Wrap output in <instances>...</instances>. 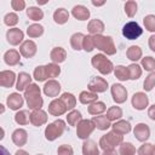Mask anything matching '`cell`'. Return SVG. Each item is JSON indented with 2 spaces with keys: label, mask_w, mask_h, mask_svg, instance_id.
I'll use <instances>...</instances> for the list:
<instances>
[{
  "label": "cell",
  "mask_w": 155,
  "mask_h": 155,
  "mask_svg": "<svg viewBox=\"0 0 155 155\" xmlns=\"http://www.w3.org/2000/svg\"><path fill=\"white\" fill-rule=\"evenodd\" d=\"M24 99L27 102V105L31 110L41 109L44 105V99L41 97V90L38 84L31 82L25 90H24Z\"/></svg>",
  "instance_id": "6da1fadb"
},
{
  "label": "cell",
  "mask_w": 155,
  "mask_h": 155,
  "mask_svg": "<svg viewBox=\"0 0 155 155\" xmlns=\"http://www.w3.org/2000/svg\"><path fill=\"white\" fill-rule=\"evenodd\" d=\"M96 48L105 53L107 56H114L116 53V46L114 44V40L109 35H93Z\"/></svg>",
  "instance_id": "7a4b0ae2"
},
{
  "label": "cell",
  "mask_w": 155,
  "mask_h": 155,
  "mask_svg": "<svg viewBox=\"0 0 155 155\" xmlns=\"http://www.w3.org/2000/svg\"><path fill=\"white\" fill-rule=\"evenodd\" d=\"M91 64L93 68H96L102 75H108L114 71V64L110 59L107 58L103 53H97L91 58Z\"/></svg>",
  "instance_id": "3957f363"
},
{
  "label": "cell",
  "mask_w": 155,
  "mask_h": 155,
  "mask_svg": "<svg viewBox=\"0 0 155 155\" xmlns=\"http://www.w3.org/2000/svg\"><path fill=\"white\" fill-rule=\"evenodd\" d=\"M67 126H65V121L62 120V119H57L54 120L53 122L48 124L45 128V138L48 140V142H53L56 140L57 138H59L64 131H65Z\"/></svg>",
  "instance_id": "277c9868"
},
{
  "label": "cell",
  "mask_w": 155,
  "mask_h": 155,
  "mask_svg": "<svg viewBox=\"0 0 155 155\" xmlns=\"http://www.w3.org/2000/svg\"><path fill=\"white\" fill-rule=\"evenodd\" d=\"M122 142H124V136L117 134V133L110 131V132H107L104 136L101 137L98 145H99V148L104 151V150L115 149V147L120 145Z\"/></svg>",
  "instance_id": "5b68a950"
},
{
  "label": "cell",
  "mask_w": 155,
  "mask_h": 155,
  "mask_svg": "<svg viewBox=\"0 0 155 155\" xmlns=\"http://www.w3.org/2000/svg\"><path fill=\"white\" fill-rule=\"evenodd\" d=\"M94 130H96V126L92 120L82 119L79 122V125L76 126V136H78V138L86 140V139H88V137L92 134V132Z\"/></svg>",
  "instance_id": "8992f818"
},
{
  "label": "cell",
  "mask_w": 155,
  "mask_h": 155,
  "mask_svg": "<svg viewBox=\"0 0 155 155\" xmlns=\"http://www.w3.org/2000/svg\"><path fill=\"white\" fill-rule=\"evenodd\" d=\"M143 34V29L140 28V25L134 22V21H130L127 22L124 27H122V35L127 39V40H136L138 39L140 35Z\"/></svg>",
  "instance_id": "52a82bcc"
},
{
  "label": "cell",
  "mask_w": 155,
  "mask_h": 155,
  "mask_svg": "<svg viewBox=\"0 0 155 155\" xmlns=\"http://www.w3.org/2000/svg\"><path fill=\"white\" fill-rule=\"evenodd\" d=\"M110 93H111L113 101L116 104H122L127 99V90L121 84H113L110 87Z\"/></svg>",
  "instance_id": "ba28073f"
},
{
  "label": "cell",
  "mask_w": 155,
  "mask_h": 155,
  "mask_svg": "<svg viewBox=\"0 0 155 155\" xmlns=\"http://www.w3.org/2000/svg\"><path fill=\"white\" fill-rule=\"evenodd\" d=\"M87 88H88V91H91L93 93H97V94L103 93L108 88V81L102 76H94L87 84Z\"/></svg>",
  "instance_id": "9c48e42d"
},
{
  "label": "cell",
  "mask_w": 155,
  "mask_h": 155,
  "mask_svg": "<svg viewBox=\"0 0 155 155\" xmlns=\"http://www.w3.org/2000/svg\"><path fill=\"white\" fill-rule=\"evenodd\" d=\"M47 110H48V114H51L52 116H62L63 114L67 113L68 109L61 98H53L50 102Z\"/></svg>",
  "instance_id": "30bf717a"
},
{
  "label": "cell",
  "mask_w": 155,
  "mask_h": 155,
  "mask_svg": "<svg viewBox=\"0 0 155 155\" xmlns=\"http://www.w3.org/2000/svg\"><path fill=\"white\" fill-rule=\"evenodd\" d=\"M131 104L136 110H144L149 105V98L145 92H136L131 98Z\"/></svg>",
  "instance_id": "8fae6325"
},
{
  "label": "cell",
  "mask_w": 155,
  "mask_h": 155,
  "mask_svg": "<svg viewBox=\"0 0 155 155\" xmlns=\"http://www.w3.org/2000/svg\"><path fill=\"white\" fill-rule=\"evenodd\" d=\"M133 134H134L137 140H139L142 143H145L150 138V127L144 122H139L134 126Z\"/></svg>",
  "instance_id": "7c38bea8"
},
{
  "label": "cell",
  "mask_w": 155,
  "mask_h": 155,
  "mask_svg": "<svg viewBox=\"0 0 155 155\" xmlns=\"http://www.w3.org/2000/svg\"><path fill=\"white\" fill-rule=\"evenodd\" d=\"M38 46L33 40H24L19 45V53L24 58H33L36 54Z\"/></svg>",
  "instance_id": "4fadbf2b"
},
{
  "label": "cell",
  "mask_w": 155,
  "mask_h": 155,
  "mask_svg": "<svg viewBox=\"0 0 155 155\" xmlns=\"http://www.w3.org/2000/svg\"><path fill=\"white\" fill-rule=\"evenodd\" d=\"M6 39L7 42L12 46H17L23 42L24 39V33L19 28H11L6 31Z\"/></svg>",
  "instance_id": "5bb4252c"
},
{
  "label": "cell",
  "mask_w": 155,
  "mask_h": 155,
  "mask_svg": "<svg viewBox=\"0 0 155 155\" xmlns=\"http://www.w3.org/2000/svg\"><path fill=\"white\" fill-rule=\"evenodd\" d=\"M61 88H62V87H61V84H59L57 80L52 79V80H47V81L45 82V85H44V87H42V91H44L45 96L54 98V97H57V96L59 94Z\"/></svg>",
  "instance_id": "9a60e30c"
},
{
  "label": "cell",
  "mask_w": 155,
  "mask_h": 155,
  "mask_svg": "<svg viewBox=\"0 0 155 155\" xmlns=\"http://www.w3.org/2000/svg\"><path fill=\"white\" fill-rule=\"evenodd\" d=\"M47 113L42 109H36L30 113V124L35 127H40L47 122Z\"/></svg>",
  "instance_id": "2e32d148"
},
{
  "label": "cell",
  "mask_w": 155,
  "mask_h": 155,
  "mask_svg": "<svg viewBox=\"0 0 155 155\" xmlns=\"http://www.w3.org/2000/svg\"><path fill=\"white\" fill-rule=\"evenodd\" d=\"M17 82V76L13 70H1L0 71V85L2 87H13Z\"/></svg>",
  "instance_id": "e0dca14e"
},
{
  "label": "cell",
  "mask_w": 155,
  "mask_h": 155,
  "mask_svg": "<svg viewBox=\"0 0 155 155\" xmlns=\"http://www.w3.org/2000/svg\"><path fill=\"white\" fill-rule=\"evenodd\" d=\"M6 104L11 110H21L24 104V97L21 96L18 92H13L6 98Z\"/></svg>",
  "instance_id": "ac0fdd59"
},
{
  "label": "cell",
  "mask_w": 155,
  "mask_h": 155,
  "mask_svg": "<svg viewBox=\"0 0 155 155\" xmlns=\"http://www.w3.org/2000/svg\"><path fill=\"white\" fill-rule=\"evenodd\" d=\"M131 128H132V127H131L130 121L122 120V119L115 121V122L111 125V131L115 132V133H117V134H121V136L130 133V132H131Z\"/></svg>",
  "instance_id": "d6986e66"
},
{
  "label": "cell",
  "mask_w": 155,
  "mask_h": 155,
  "mask_svg": "<svg viewBox=\"0 0 155 155\" xmlns=\"http://www.w3.org/2000/svg\"><path fill=\"white\" fill-rule=\"evenodd\" d=\"M11 139H12L15 145L23 147V145H25V143L28 140V132L24 128H17V130H15L12 132Z\"/></svg>",
  "instance_id": "ffe728a7"
},
{
  "label": "cell",
  "mask_w": 155,
  "mask_h": 155,
  "mask_svg": "<svg viewBox=\"0 0 155 155\" xmlns=\"http://www.w3.org/2000/svg\"><path fill=\"white\" fill-rule=\"evenodd\" d=\"M105 29V25L103 23V21L94 18L91 19L87 24V31L90 33V35H101Z\"/></svg>",
  "instance_id": "44dd1931"
},
{
  "label": "cell",
  "mask_w": 155,
  "mask_h": 155,
  "mask_svg": "<svg viewBox=\"0 0 155 155\" xmlns=\"http://www.w3.org/2000/svg\"><path fill=\"white\" fill-rule=\"evenodd\" d=\"M31 79H33V78H31L28 73H25V71H21V73L17 75L16 90H17L18 92H21V91L24 92V90L31 84Z\"/></svg>",
  "instance_id": "7402d4cb"
},
{
  "label": "cell",
  "mask_w": 155,
  "mask_h": 155,
  "mask_svg": "<svg viewBox=\"0 0 155 155\" xmlns=\"http://www.w3.org/2000/svg\"><path fill=\"white\" fill-rule=\"evenodd\" d=\"M71 15L75 19L79 21H87L90 18V10L84 5H75L71 8Z\"/></svg>",
  "instance_id": "603a6c76"
},
{
  "label": "cell",
  "mask_w": 155,
  "mask_h": 155,
  "mask_svg": "<svg viewBox=\"0 0 155 155\" xmlns=\"http://www.w3.org/2000/svg\"><path fill=\"white\" fill-rule=\"evenodd\" d=\"M4 62L10 65V67H13V65H17L19 62H21V53L17 51V50H7L5 53H4Z\"/></svg>",
  "instance_id": "cb8c5ba5"
},
{
  "label": "cell",
  "mask_w": 155,
  "mask_h": 155,
  "mask_svg": "<svg viewBox=\"0 0 155 155\" xmlns=\"http://www.w3.org/2000/svg\"><path fill=\"white\" fill-rule=\"evenodd\" d=\"M50 58L52 61V63H56V64H61L65 61L67 58V51L63 48V47H53L50 52Z\"/></svg>",
  "instance_id": "d4e9b609"
},
{
  "label": "cell",
  "mask_w": 155,
  "mask_h": 155,
  "mask_svg": "<svg viewBox=\"0 0 155 155\" xmlns=\"http://www.w3.org/2000/svg\"><path fill=\"white\" fill-rule=\"evenodd\" d=\"M82 155H101L98 144L92 139H86L82 143Z\"/></svg>",
  "instance_id": "484cf974"
},
{
  "label": "cell",
  "mask_w": 155,
  "mask_h": 155,
  "mask_svg": "<svg viewBox=\"0 0 155 155\" xmlns=\"http://www.w3.org/2000/svg\"><path fill=\"white\" fill-rule=\"evenodd\" d=\"M97 101H98V94L97 93H93L91 91H82L79 94V102L81 104L91 105V104H93Z\"/></svg>",
  "instance_id": "4316f807"
},
{
  "label": "cell",
  "mask_w": 155,
  "mask_h": 155,
  "mask_svg": "<svg viewBox=\"0 0 155 155\" xmlns=\"http://www.w3.org/2000/svg\"><path fill=\"white\" fill-rule=\"evenodd\" d=\"M91 120L93 121L97 130L107 131L109 127H111V124H110V121L108 120V117L105 115H97V116H93Z\"/></svg>",
  "instance_id": "83f0119b"
},
{
  "label": "cell",
  "mask_w": 155,
  "mask_h": 155,
  "mask_svg": "<svg viewBox=\"0 0 155 155\" xmlns=\"http://www.w3.org/2000/svg\"><path fill=\"white\" fill-rule=\"evenodd\" d=\"M142 56H143V51H142V48H140L139 46H137V45L130 46V47L127 48V51H126V57H127L130 61H132L133 63H136L137 61L142 59Z\"/></svg>",
  "instance_id": "f1b7e54d"
},
{
  "label": "cell",
  "mask_w": 155,
  "mask_h": 155,
  "mask_svg": "<svg viewBox=\"0 0 155 155\" xmlns=\"http://www.w3.org/2000/svg\"><path fill=\"white\" fill-rule=\"evenodd\" d=\"M68 19H69L68 10H65L63 7H59V8H57L53 12V21H54V23L62 25V24H65L68 22Z\"/></svg>",
  "instance_id": "f546056e"
},
{
  "label": "cell",
  "mask_w": 155,
  "mask_h": 155,
  "mask_svg": "<svg viewBox=\"0 0 155 155\" xmlns=\"http://www.w3.org/2000/svg\"><path fill=\"white\" fill-rule=\"evenodd\" d=\"M107 110V105L104 102H101V101H97L94 102L93 104L88 105L87 107V111L90 115H93V116H97V115H103V113Z\"/></svg>",
  "instance_id": "4dcf8cb0"
},
{
  "label": "cell",
  "mask_w": 155,
  "mask_h": 155,
  "mask_svg": "<svg viewBox=\"0 0 155 155\" xmlns=\"http://www.w3.org/2000/svg\"><path fill=\"white\" fill-rule=\"evenodd\" d=\"M44 25L39 24V23H33L27 28V35L30 39H35V38H40L44 34Z\"/></svg>",
  "instance_id": "1f68e13d"
},
{
  "label": "cell",
  "mask_w": 155,
  "mask_h": 155,
  "mask_svg": "<svg viewBox=\"0 0 155 155\" xmlns=\"http://www.w3.org/2000/svg\"><path fill=\"white\" fill-rule=\"evenodd\" d=\"M122 109L120 108V107H117V105H113V107H110V108H108L107 109V117H108V120L111 122V121H117V120H120L121 117H122Z\"/></svg>",
  "instance_id": "d6a6232c"
},
{
  "label": "cell",
  "mask_w": 155,
  "mask_h": 155,
  "mask_svg": "<svg viewBox=\"0 0 155 155\" xmlns=\"http://www.w3.org/2000/svg\"><path fill=\"white\" fill-rule=\"evenodd\" d=\"M27 16H28L29 19H31L34 22H38V21H41L44 18V11L40 7L29 6L27 8Z\"/></svg>",
  "instance_id": "836d02e7"
},
{
  "label": "cell",
  "mask_w": 155,
  "mask_h": 155,
  "mask_svg": "<svg viewBox=\"0 0 155 155\" xmlns=\"http://www.w3.org/2000/svg\"><path fill=\"white\" fill-rule=\"evenodd\" d=\"M84 38H85V34H82V33H74L70 36V46H71V48L75 50V51L82 50Z\"/></svg>",
  "instance_id": "e575fe53"
},
{
  "label": "cell",
  "mask_w": 155,
  "mask_h": 155,
  "mask_svg": "<svg viewBox=\"0 0 155 155\" xmlns=\"http://www.w3.org/2000/svg\"><path fill=\"white\" fill-rule=\"evenodd\" d=\"M15 121L19 126L28 125L30 122V113L28 110H18L15 115Z\"/></svg>",
  "instance_id": "d590c367"
},
{
  "label": "cell",
  "mask_w": 155,
  "mask_h": 155,
  "mask_svg": "<svg viewBox=\"0 0 155 155\" xmlns=\"http://www.w3.org/2000/svg\"><path fill=\"white\" fill-rule=\"evenodd\" d=\"M81 120H82V115H81V113H80L79 110H76V109L70 110V111L68 113V115H67V122H68L69 126H78Z\"/></svg>",
  "instance_id": "8d00e7d4"
},
{
  "label": "cell",
  "mask_w": 155,
  "mask_h": 155,
  "mask_svg": "<svg viewBox=\"0 0 155 155\" xmlns=\"http://www.w3.org/2000/svg\"><path fill=\"white\" fill-rule=\"evenodd\" d=\"M114 75L117 80L120 81H127L130 80V74H128V69L125 65H116L114 68Z\"/></svg>",
  "instance_id": "74e56055"
},
{
  "label": "cell",
  "mask_w": 155,
  "mask_h": 155,
  "mask_svg": "<svg viewBox=\"0 0 155 155\" xmlns=\"http://www.w3.org/2000/svg\"><path fill=\"white\" fill-rule=\"evenodd\" d=\"M59 98L63 101V103L65 104L68 110H73L75 108V105H76V97L73 93L64 92V93H62V96Z\"/></svg>",
  "instance_id": "f35d334b"
},
{
  "label": "cell",
  "mask_w": 155,
  "mask_h": 155,
  "mask_svg": "<svg viewBox=\"0 0 155 155\" xmlns=\"http://www.w3.org/2000/svg\"><path fill=\"white\" fill-rule=\"evenodd\" d=\"M119 155H136V148L131 142H122L119 145Z\"/></svg>",
  "instance_id": "ab89813d"
},
{
  "label": "cell",
  "mask_w": 155,
  "mask_h": 155,
  "mask_svg": "<svg viewBox=\"0 0 155 155\" xmlns=\"http://www.w3.org/2000/svg\"><path fill=\"white\" fill-rule=\"evenodd\" d=\"M46 68V74H47V78L50 80L57 78L59 74H61V67L59 64H56V63H48L45 65Z\"/></svg>",
  "instance_id": "60d3db41"
},
{
  "label": "cell",
  "mask_w": 155,
  "mask_h": 155,
  "mask_svg": "<svg viewBox=\"0 0 155 155\" xmlns=\"http://www.w3.org/2000/svg\"><path fill=\"white\" fill-rule=\"evenodd\" d=\"M128 74H130V80H138L142 75V67L137 63H131L128 67Z\"/></svg>",
  "instance_id": "b9f144b4"
},
{
  "label": "cell",
  "mask_w": 155,
  "mask_h": 155,
  "mask_svg": "<svg viewBox=\"0 0 155 155\" xmlns=\"http://www.w3.org/2000/svg\"><path fill=\"white\" fill-rule=\"evenodd\" d=\"M33 78H34L36 81H39V82L46 81L48 78H47V74H46V68H45V65H38V67L34 69Z\"/></svg>",
  "instance_id": "7bdbcfd3"
},
{
  "label": "cell",
  "mask_w": 155,
  "mask_h": 155,
  "mask_svg": "<svg viewBox=\"0 0 155 155\" xmlns=\"http://www.w3.org/2000/svg\"><path fill=\"white\" fill-rule=\"evenodd\" d=\"M140 67L147 71H150V73L155 71V58H153L151 56H147V57L142 58Z\"/></svg>",
  "instance_id": "ee69618b"
},
{
  "label": "cell",
  "mask_w": 155,
  "mask_h": 155,
  "mask_svg": "<svg viewBox=\"0 0 155 155\" xmlns=\"http://www.w3.org/2000/svg\"><path fill=\"white\" fill-rule=\"evenodd\" d=\"M124 8H125V13H126L130 18H132V17H134L136 13H137L138 5H137V2H136L134 0H128V1H126Z\"/></svg>",
  "instance_id": "f6af8a7d"
},
{
  "label": "cell",
  "mask_w": 155,
  "mask_h": 155,
  "mask_svg": "<svg viewBox=\"0 0 155 155\" xmlns=\"http://www.w3.org/2000/svg\"><path fill=\"white\" fill-rule=\"evenodd\" d=\"M137 154L138 155H155V149H154V144L151 143H143L138 150H137Z\"/></svg>",
  "instance_id": "bcb514c9"
},
{
  "label": "cell",
  "mask_w": 155,
  "mask_h": 155,
  "mask_svg": "<svg viewBox=\"0 0 155 155\" xmlns=\"http://www.w3.org/2000/svg\"><path fill=\"white\" fill-rule=\"evenodd\" d=\"M94 48H96V45H94L93 35H90V34L85 35L84 42H82V50L86 51V52H92Z\"/></svg>",
  "instance_id": "7dc6e473"
},
{
  "label": "cell",
  "mask_w": 155,
  "mask_h": 155,
  "mask_svg": "<svg viewBox=\"0 0 155 155\" xmlns=\"http://www.w3.org/2000/svg\"><path fill=\"white\" fill-rule=\"evenodd\" d=\"M155 87V71H151L149 73V75L145 78L144 82H143V88L145 92H149L151 91L153 88Z\"/></svg>",
  "instance_id": "c3c4849f"
},
{
  "label": "cell",
  "mask_w": 155,
  "mask_h": 155,
  "mask_svg": "<svg viewBox=\"0 0 155 155\" xmlns=\"http://www.w3.org/2000/svg\"><path fill=\"white\" fill-rule=\"evenodd\" d=\"M18 15L16 12H8L5 15L4 17V23L7 25V27H15L17 23H18Z\"/></svg>",
  "instance_id": "681fc988"
},
{
  "label": "cell",
  "mask_w": 155,
  "mask_h": 155,
  "mask_svg": "<svg viewBox=\"0 0 155 155\" xmlns=\"http://www.w3.org/2000/svg\"><path fill=\"white\" fill-rule=\"evenodd\" d=\"M143 24L148 31H155V15H147L143 18Z\"/></svg>",
  "instance_id": "f907efd6"
},
{
  "label": "cell",
  "mask_w": 155,
  "mask_h": 155,
  "mask_svg": "<svg viewBox=\"0 0 155 155\" xmlns=\"http://www.w3.org/2000/svg\"><path fill=\"white\" fill-rule=\"evenodd\" d=\"M57 155H74V149L69 144H62L57 149Z\"/></svg>",
  "instance_id": "816d5d0a"
},
{
  "label": "cell",
  "mask_w": 155,
  "mask_h": 155,
  "mask_svg": "<svg viewBox=\"0 0 155 155\" xmlns=\"http://www.w3.org/2000/svg\"><path fill=\"white\" fill-rule=\"evenodd\" d=\"M11 7L15 11H22L25 8V1L24 0H12L11 1Z\"/></svg>",
  "instance_id": "f5cc1de1"
},
{
  "label": "cell",
  "mask_w": 155,
  "mask_h": 155,
  "mask_svg": "<svg viewBox=\"0 0 155 155\" xmlns=\"http://www.w3.org/2000/svg\"><path fill=\"white\" fill-rule=\"evenodd\" d=\"M148 45H149V48H150L153 52H155V34H153V35L149 36V39H148Z\"/></svg>",
  "instance_id": "db71d44e"
},
{
  "label": "cell",
  "mask_w": 155,
  "mask_h": 155,
  "mask_svg": "<svg viewBox=\"0 0 155 155\" xmlns=\"http://www.w3.org/2000/svg\"><path fill=\"white\" fill-rule=\"evenodd\" d=\"M148 116H149L153 121H155V104H153V105H150V107L148 108Z\"/></svg>",
  "instance_id": "11a10c76"
},
{
  "label": "cell",
  "mask_w": 155,
  "mask_h": 155,
  "mask_svg": "<svg viewBox=\"0 0 155 155\" xmlns=\"http://www.w3.org/2000/svg\"><path fill=\"white\" fill-rule=\"evenodd\" d=\"M102 155H119V153H116L115 149H110V150H104Z\"/></svg>",
  "instance_id": "9f6ffc18"
},
{
  "label": "cell",
  "mask_w": 155,
  "mask_h": 155,
  "mask_svg": "<svg viewBox=\"0 0 155 155\" xmlns=\"http://www.w3.org/2000/svg\"><path fill=\"white\" fill-rule=\"evenodd\" d=\"M15 155H29L25 150H23V149H18L16 153H15Z\"/></svg>",
  "instance_id": "6f0895ef"
},
{
  "label": "cell",
  "mask_w": 155,
  "mask_h": 155,
  "mask_svg": "<svg viewBox=\"0 0 155 155\" xmlns=\"http://www.w3.org/2000/svg\"><path fill=\"white\" fill-rule=\"evenodd\" d=\"M1 155H10V153H8V150L4 147V145H1Z\"/></svg>",
  "instance_id": "680465c9"
},
{
  "label": "cell",
  "mask_w": 155,
  "mask_h": 155,
  "mask_svg": "<svg viewBox=\"0 0 155 155\" xmlns=\"http://www.w3.org/2000/svg\"><path fill=\"white\" fill-rule=\"evenodd\" d=\"M104 4H105V1H99V2L98 1H92V5L93 6H103Z\"/></svg>",
  "instance_id": "91938a15"
},
{
  "label": "cell",
  "mask_w": 155,
  "mask_h": 155,
  "mask_svg": "<svg viewBox=\"0 0 155 155\" xmlns=\"http://www.w3.org/2000/svg\"><path fill=\"white\" fill-rule=\"evenodd\" d=\"M0 107H1V113H4V110H5V109H4V105H2V104H0Z\"/></svg>",
  "instance_id": "94428289"
},
{
  "label": "cell",
  "mask_w": 155,
  "mask_h": 155,
  "mask_svg": "<svg viewBox=\"0 0 155 155\" xmlns=\"http://www.w3.org/2000/svg\"><path fill=\"white\" fill-rule=\"evenodd\" d=\"M36 155H44V154H36Z\"/></svg>",
  "instance_id": "6125c7cd"
},
{
  "label": "cell",
  "mask_w": 155,
  "mask_h": 155,
  "mask_svg": "<svg viewBox=\"0 0 155 155\" xmlns=\"http://www.w3.org/2000/svg\"><path fill=\"white\" fill-rule=\"evenodd\" d=\"M154 149H155V145H154Z\"/></svg>",
  "instance_id": "be15d7a7"
}]
</instances>
